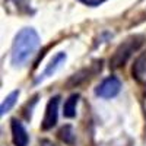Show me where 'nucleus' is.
Segmentation results:
<instances>
[{
    "mask_svg": "<svg viewBox=\"0 0 146 146\" xmlns=\"http://www.w3.org/2000/svg\"><path fill=\"white\" fill-rule=\"evenodd\" d=\"M121 89V83L120 80L115 78V76H111V78H107L104 79L98 86L95 89V94L101 96V98H113L115 96Z\"/></svg>",
    "mask_w": 146,
    "mask_h": 146,
    "instance_id": "7ed1b4c3",
    "label": "nucleus"
},
{
    "mask_svg": "<svg viewBox=\"0 0 146 146\" xmlns=\"http://www.w3.org/2000/svg\"><path fill=\"white\" fill-rule=\"evenodd\" d=\"M58 137L62 139L64 143H67V145L75 143V133H73V129L70 126H64L62 130H60L58 131Z\"/></svg>",
    "mask_w": 146,
    "mask_h": 146,
    "instance_id": "9d476101",
    "label": "nucleus"
},
{
    "mask_svg": "<svg viewBox=\"0 0 146 146\" xmlns=\"http://www.w3.org/2000/svg\"><path fill=\"white\" fill-rule=\"evenodd\" d=\"M40 45V36L32 28L21 29L12 45V63L15 66H21L32 57Z\"/></svg>",
    "mask_w": 146,
    "mask_h": 146,
    "instance_id": "f257e3e1",
    "label": "nucleus"
},
{
    "mask_svg": "<svg viewBox=\"0 0 146 146\" xmlns=\"http://www.w3.org/2000/svg\"><path fill=\"white\" fill-rule=\"evenodd\" d=\"M140 44H142V38H140V36H137V35L127 38L123 44H120V45L117 47V50L114 51L111 60H110L111 66H113L114 69L123 66L127 60H129V57L131 56V53H135L137 48L140 47Z\"/></svg>",
    "mask_w": 146,
    "mask_h": 146,
    "instance_id": "f03ea898",
    "label": "nucleus"
},
{
    "mask_svg": "<svg viewBox=\"0 0 146 146\" xmlns=\"http://www.w3.org/2000/svg\"><path fill=\"white\" fill-rule=\"evenodd\" d=\"M12 139H13L15 146H27L28 145V133L25 130V127L22 126V123H19L18 120H12Z\"/></svg>",
    "mask_w": 146,
    "mask_h": 146,
    "instance_id": "39448f33",
    "label": "nucleus"
},
{
    "mask_svg": "<svg viewBox=\"0 0 146 146\" xmlns=\"http://www.w3.org/2000/svg\"><path fill=\"white\" fill-rule=\"evenodd\" d=\"M64 60H66V54H64V53H58V54H56V56L51 58V62L48 63V66L45 67V70H44V73H42V76H41V78H48V76H51L53 73L64 63Z\"/></svg>",
    "mask_w": 146,
    "mask_h": 146,
    "instance_id": "0eeeda50",
    "label": "nucleus"
},
{
    "mask_svg": "<svg viewBox=\"0 0 146 146\" xmlns=\"http://www.w3.org/2000/svg\"><path fill=\"white\" fill-rule=\"evenodd\" d=\"M79 2L83 3V5H86V6H100L104 2H107V0H79Z\"/></svg>",
    "mask_w": 146,
    "mask_h": 146,
    "instance_id": "9b49d317",
    "label": "nucleus"
},
{
    "mask_svg": "<svg viewBox=\"0 0 146 146\" xmlns=\"http://www.w3.org/2000/svg\"><path fill=\"white\" fill-rule=\"evenodd\" d=\"M133 78H135L139 83L146 85V53H142L137 58L135 64H133Z\"/></svg>",
    "mask_w": 146,
    "mask_h": 146,
    "instance_id": "423d86ee",
    "label": "nucleus"
},
{
    "mask_svg": "<svg viewBox=\"0 0 146 146\" xmlns=\"http://www.w3.org/2000/svg\"><path fill=\"white\" fill-rule=\"evenodd\" d=\"M78 101H79V95H78V94L70 95L69 98L66 100L64 107H63V114H64V117L73 118V117L76 115V105H78Z\"/></svg>",
    "mask_w": 146,
    "mask_h": 146,
    "instance_id": "6e6552de",
    "label": "nucleus"
},
{
    "mask_svg": "<svg viewBox=\"0 0 146 146\" xmlns=\"http://www.w3.org/2000/svg\"><path fill=\"white\" fill-rule=\"evenodd\" d=\"M18 96H19V91H13L12 94H9L6 98H5V101L2 102V107H0V114L5 115L6 113H9V111H10V108L16 104Z\"/></svg>",
    "mask_w": 146,
    "mask_h": 146,
    "instance_id": "1a4fd4ad",
    "label": "nucleus"
},
{
    "mask_svg": "<svg viewBox=\"0 0 146 146\" xmlns=\"http://www.w3.org/2000/svg\"><path fill=\"white\" fill-rule=\"evenodd\" d=\"M58 102L60 98L58 96H53L48 101L47 107H45V114H44V120H42V130H50L51 127L56 126L57 123V117H58Z\"/></svg>",
    "mask_w": 146,
    "mask_h": 146,
    "instance_id": "20e7f679",
    "label": "nucleus"
}]
</instances>
